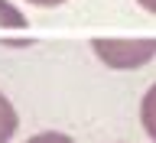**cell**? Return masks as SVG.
Wrapping results in <instances>:
<instances>
[{"instance_id": "obj_1", "label": "cell", "mask_w": 156, "mask_h": 143, "mask_svg": "<svg viewBox=\"0 0 156 143\" xmlns=\"http://www.w3.org/2000/svg\"><path fill=\"white\" fill-rule=\"evenodd\" d=\"M91 46L111 68H140L156 55V39H94Z\"/></svg>"}, {"instance_id": "obj_2", "label": "cell", "mask_w": 156, "mask_h": 143, "mask_svg": "<svg viewBox=\"0 0 156 143\" xmlns=\"http://www.w3.org/2000/svg\"><path fill=\"white\" fill-rule=\"evenodd\" d=\"M16 111H13V104H10V98H3V91H0V143H10V137L16 134Z\"/></svg>"}, {"instance_id": "obj_3", "label": "cell", "mask_w": 156, "mask_h": 143, "mask_svg": "<svg viewBox=\"0 0 156 143\" xmlns=\"http://www.w3.org/2000/svg\"><path fill=\"white\" fill-rule=\"evenodd\" d=\"M140 120H143L146 134H150V140L156 143V85L150 88L143 95V107H140Z\"/></svg>"}, {"instance_id": "obj_4", "label": "cell", "mask_w": 156, "mask_h": 143, "mask_svg": "<svg viewBox=\"0 0 156 143\" xmlns=\"http://www.w3.org/2000/svg\"><path fill=\"white\" fill-rule=\"evenodd\" d=\"M23 26H26L23 13L10 0H0V29H23Z\"/></svg>"}, {"instance_id": "obj_5", "label": "cell", "mask_w": 156, "mask_h": 143, "mask_svg": "<svg viewBox=\"0 0 156 143\" xmlns=\"http://www.w3.org/2000/svg\"><path fill=\"white\" fill-rule=\"evenodd\" d=\"M26 143H75V140L65 137V134H55V130H46V134H36L33 140H26Z\"/></svg>"}, {"instance_id": "obj_6", "label": "cell", "mask_w": 156, "mask_h": 143, "mask_svg": "<svg viewBox=\"0 0 156 143\" xmlns=\"http://www.w3.org/2000/svg\"><path fill=\"white\" fill-rule=\"evenodd\" d=\"M29 3H36V7H58V3H65V0H29Z\"/></svg>"}, {"instance_id": "obj_7", "label": "cell", "mask_w": 156, "mask_h": 143, "mask_svg": "<svg viewBox=\"0 0 156 143\" xmlns=\"http://www.w3.org/2000/svg\"><path fill=\"white\" fill-rule=\"evenodd\" d=\"M143 10H150V13H156V0H136Z\"/></svg>"}]
</instances>
